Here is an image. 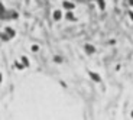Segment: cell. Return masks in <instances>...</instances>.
<instances>
[{
    "label": "cell",
    "mask_w": 133,
    "mask_h": 120,
    "mask_svg": "<svg viewBox=\"0 0 133 120\" xmlns=\"http://www.w3.org/2000/svg\"><path fill=\"white\" fill-rule=\"evenodd\" d=\"M132 116H133V112H132Z\"/></svg>",
    "instance_id": "5b68a950"
},
{
    "label": "cell",
    "mask_w": 133,
    "mask_h": 120,
    "mask_svg": "<svg viewBox=\"0 0 133 120\" xmlns=\"http://www.w3.org/2000/svg\"><path fill=\"white\" fill-rule=\"evenodd\" d=\"M59 17H61V13H59L58 10H56V12H54V19H59Z\"/></svg>",
    "instance_id": "7a4b0ae2"
},
{
    "label": "cell",
    "mask_w": 133,
    "mask_h": 120,
    "mask_svg": "<svg viewBox=\"0 0 133 120\" xmlns=\"http://www.w3.org/2000/svg\"><path fill=\"white\" fill-rule=\"evenodd\" d=\"M64 7H67V9H72V7H74V4H72V3H68V1H65V3H64Z\"/></svg>",
    "instance_id": "6da1fadb"
},
{
    "label": "cell",
    "mask_w": 133,
    "mask_h": 120,
    "mask_svg": "<svg viewBox=\"0 0 133 120\" xmlns=\"http://www.w3.org/2000/svg\"><path fill=\"white\" fill-rule=\"evenodd\" d=\"M91 78L93 80H96V81H100V78L97 77V74H94V72H91Z\"/></svg>",
    "instance_id": "3957f363"
},
{
    "label": "cell",
    "mask_w": 133,
    "mask_h": 120,
    "mask_svg": "<svg viewBox=\"0 0 133 120\" xmlns=\"http://www.w3.org/2000/svg\"><path fill=\"white\" fill-rule=\"evenodd\" d=\"M85 49H87L88 52H94V48H93V46H90V45H87V46H85Z\"/></svg>",
    "instance_id": "277c9868"
}]
</instances>
